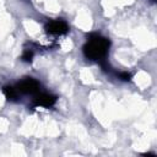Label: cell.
Here are the masks:
<instances>
[{"mask_svg":"<svg viewBox=\"0 0 157 157\" xmlns=\"http://www.w3.org/2000/svg\"><path fill=\"white\" fill-rule=\"evenodd\" d=\"M110 48V40L98 33H91L87 37L86 43L82 47L83 55L92 61H97L101 64V66L107 70V56Z\"/></svg>","mask_w":157,"mask_h":157,"instance_id":"6da1fadb","label":"cell"},{"mask_svg":"<svg viewBox=\"0 0 157 157\" xmlns=\"http://www.w3.org/2000/svg\"><path fill=\"white\" fill-rule=\"evenodd\" d=\"M16 88L22 94H36L40 90V83L33 77H25L16 85Z\"/></svg>","mask_w":157,"mask_h":157,"instance_id":"7a4b0ae2","label":"cell"},{"mask_svg":"<svg viewBox=\"0 0 157 157\" xmlns=\"http://www.w3.org/2000/svg\"><path fill=\"white\" fill-rule=\"evenodd\" d=\"M44 29L48 34H52V36H64L69 32V25L64 20L56 18V20L49 21L45 25Z\"/></svg>","mask_w":157,"mask_h":157,"instance_id":"3957f363","label":"cell"},{"mask_svg":"<svg viewBox=\"0 0 157 157\" xmlns=\"http://www.w3.org/2000/svg\"><path fill=\"white\" fill-rule=\"evenodd\" d=\"M55 103H56V96H54L52 93H47V92H38L34 94L32 107H34V108H38V107L50 108Z\"/></svg>","mask_w":157,"mask_h":157,"instance_id":"277c9868","label":"cell"},{"mask_svg":"<svg viewBox=\"0 0 157 157\" xmlns=\"http://www.w3.org/2000/svg\"><path fill=\"white\" fill-rule=\"evenodd\" d=\"M2 92L6 97L7 101L10 102H17L18 98H20V92L17 91L16 87H12V86H5L2 88Z\"/></svg>","mask_w":157,"mask_h":157,"instance_id":"5b68a950","label":"cell"},{"mask_svg":"<svg viewBox=\"0 0 157 157\" xmlns=\"http://www.w3.org/2000/svg\"><path fill=\"white\" fill-rule=\"evenodd\" d=\"M33 59V50L32 49H25L22 55H21V60L25 63H31Z\"/></svg>","mask_w":157,"mask_h":157,"instance_id":"8992f818","label":"cell"},{"mask_svg":"<svg viewBox=\"0 0 157 157\" xmlns=\"http://www.w3.org/2000/svg\"><path fill=\"white\" fill-rule=\"evenodd\" d=\"M118 77H119L120 80H123V81H130V78H131V74H130V72H126V71H124V72H119V74H118Z\"/></svg>","mask_w":157,"mask_h":157,"instance_id":"52a82bcc","label":"cell"},{"mask_svg":"<svg viewBox=\"0 0 157 157\" xmlns=\"http://www.w3.org/2000/svg\"><path fill=\"white\" fill-rule=\"evenodd\" d=\"M153 1H155V0H153Z\"/></svg>","mask_w":157,"mask_h":157,"instance_id":"ba28073f","label":"cell"}]
</instances>
